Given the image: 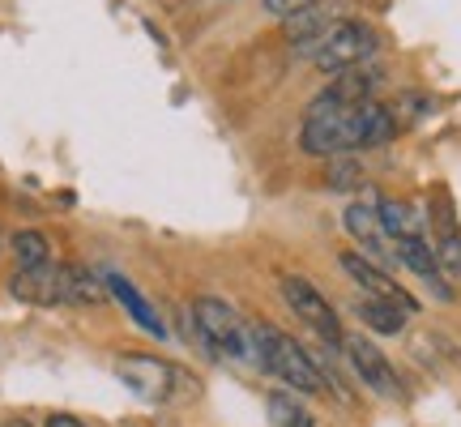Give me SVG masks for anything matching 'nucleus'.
<instances>
[{
	"label": "nucleus",
	"mask_w": 461,
	"mask_h": 427,
	"mask_svg": "<svg viewBox=\"0 0 461 427\" xmlns=\"http://www.w3.org/2000/svg\"><path fill=\"white\" fill-rule=\"evenodd\" d=\"M402 129L393 107H384L380 99L372 103H308L303 115V129H299V150L312 154V159H338V154H359V150H376L389 146Z\"/></svg>",
	"instance_id": "obj_1"
},
{
	"label": "nucleus",
	"mask_w": 461,
	"mask_h": 427,
	"mask_svg": "<svg viewBox=\"0 0 461 427\" xmlns=\"http://www.w3.org/2000/svg\"><path fill=\"white\" fill-rule=\"evenodd\" d=\"M248 333H252V363H257L261 372H269L274 380H282L291 394L316 397L330 389L312 359V350L299 346L291 333H282L278 325H265V321H252Z\"/></svg>",
	"instance_id": "obj_2"
},
{
	"label": "nucleus",
	"mask_w": 461,
	"mask_h": 427,
	"mask_svg": "<svg viewBox=\"0 0 461 427\" xmlns=\"http://www.w3.org/2000/svg\"><path fill=\"white\" fill-rule=\"evenodd\" d=\"M193 338H197L214 359L252 363V333H248V321L230 308L227 299H218V295L193 299Z\"/></svg>",
	"instance_id": "obj_3"
},
{
	"label": "nucleus",
	"mask_w": 461,
	"mask_h": 427,
	"mask_svg": "<svg viewBox=\"0 0 461 427\" xmlns=\"http://www.w3.org/2000/svg\"><path fill=\"white\" fill-rule=\"evenodd\" d=\"M376 51H380V34L372 31L367 22H359V17H346V22L330 26L321 39L303 43L299 56H303V60H312L321 73H346V68L372 65V60H376Z\"/></svg>",
	"instance_id": "obj_4"
},
{
	"label": "nucleus",
	"mask_w": 461,
	"mask_h": 427,
	"mask_svg": "<svg viewBox=\"0 0 461 427\" xmlns=\"http://www.w3.org/2000/svg\"><path fill=\"white\" fill-rule=\"evenodd\" d=\"M115 372L120 380L129 385L137 397H146V402H188V397H197V380L188 377L184 368L167 359H154V355H129V359L115 363Z\"/></svg>",
	"instance_id": "obj_5"
},
{
	"label": "nucleus",
	"mask_w": 461,
	"mask_h": 427,
	"mask_svg": "<svg viewBox=\"0 0 461 427\" xmlns=\"http://www.w3.org/2000/svg\"><path fill=\"white\" fill-rule=\"evenodd\" d=\"M282 299H286V308L303 321V325L312 329L321 342H330V346H342V316L333 313V304L321 291H316L308 278H299V274H286L282 278Z\"/></svg>",
	"instance_id": "obj_6"
},
{
	"label": "nucleus",
	"mask_w": 461,
	"mask_h": 427,
	"mask_svg": "<svg viewBox=\"0 0 461 427\" xmlns=\"http://www.w3.org/2000/svg\"><path fill=\"white\" fill-rule=\"evenodd\" d=\"M338 265H342V274L355 282L367 299H384V304H397L402 313L419 316V299H414L402 282L389 278V269L376 265L372 257H363V252H355V248H346V252H338Z\"/></svg>",
	"instance_id": "obj_7"
},
{
	"label": "nucleus",
	"mask_w": 461,
	"mask_h": 427,
	"mask_svg": "<svg viewBox=\"0 0 461 427\" xmlns=\"http://www.w3.org/2000/svg\"><path fill=\"white\" fill-rule=\"evenodd\" d=\"M342 350H346V359H350V368H355V377H359L376 397H402V380H397L393 363L384 359V350H380L372 338L346 333Z\"/></svg>",
	"instance_id": "obj_8"
},
{
	"label": "nucleus",
	"mask_w": 461,
	"mask_h": 427,
	"mask_svg": "<svg viewBox=\"0 0 461 427\" xmlns=\"http://www.w3.org/2000/svg\"><path fill=\"white\" fill-rule=\"evenodd\" d=\"M342 227L350 231V235H355V244H359L363 257H372L376 265L397 261L393 240H389V231H384V223H380L376 205H363V201H355V205H346Z\"/></svg>",
	"instance_id": "obj_9"
},
{
	"label": "nucleus",
	"mask_w": 461,
	"mask_h": 427,
	"mask_svg": "<svg viewBox=\"0 0 461 427\" xmlns=\"http://www.w3.org/2000/svg\"><path fill=\"white\" fill-rule=\"evenodd\" d=\"M9 295L31 304V308H60L65 304V274L60 265H39V269H14Z\"/></svg>",
	"instance_id": "obj_10"
},
{
	"label": "nucleus",
	"mask_w": 461,
	"mask_h": 427,
	"mask_svg": "<svg viewBox=\"0 0 461 427\" xmlns=\"http://www.w3.org/2000/svg\"><path fill=\"white\" fill-rule=\"evenodd\" d=\"M346 17H350V0H312L308 9H299V14H291L286 22H282V34H286L291 48L299 51L303 43L321 39L330 26H338V22H346Z\"/></svg>",
	"instance_id": "obj_11"
},
{
	"label": "nucleus",
	"mask_w": 461,
	"mask_h": 427,
	"mask_svg": "<svg viewBox=\"0 0 461 427\" xmlns=\"http://www.w3.org/2000/svg\"><path fill=\"white\" fill-rule=\"evenodd\" d=\"M393 252L397 261L411 269L419 282H428V291L436 299H453V286L445 282V269H440V261H436V248L423 240V235H411V240H393Z\"/></svg>",
	"instance_id": "obj_12"
},
{
	"label": "nucleus",
	"mask_w": 461,
	"mask_h": 427,
	"mask_svg": "<svg viewBox=\"0 0 461 427\" xmlns=\"http://www.w3.org/2000/svg\"><path fill=\"white\" fill-rule=\"evenodd\" d=\"M384 86V68L376 65H359L346 68V73H333V82L316 95L321 103H338V107H350V103H372Z\"/></svg>",
	"instance_id": "obj_13"
},
{
	"label": "nucleus",
	"mask_w": 461,
	"mask_h": 427,
	"mask_svg": "<svg viewBox=\"0 0 461 427\" xmlns=\"http://www.w3.org/2000/svg\"><path fill=\"white\" fill-rule=\"evenodd\" d=\"M103 278H107V291H112V299L132 316V325L146 329L149 338H167V321L154 313V304H149V299L137 291V282L124 278V274H103Z\"/></svg>",
	"instance_id": "obj_14"
},
{
	"label": "nucleus",
	"mask_w": 461,
	"mask_h": 427,
	"mask_svg": "<svg viewBox=\"0 0 461 427\" xmlns=\"http://www.w3.org/2000/svg\"><path fill=\"white\" fill-rule=\"evenodd\" d=\"M60 274H65V304L68 308H99V304H107V295H112V291H107V278L95 274V269L82 261H65Z\"/></svg>",
	"instance_id": "obj_15"
},
{
	"label": "nucleus",
	"mask_w": 461,
	"mask_h": 427,
	"mask_svg": "<svg viewBox=\"0 0 461 427\" xmlns=\"http://www.w3.org/2000/svg\"><path fill=\"white\" fill-rule=\"evenodd\" d=\"M376 214H380V223H384V231H389V240H411V235H423V218H419V210H414L411 201L380 197Z\"/></svg>",
	"instance_id": "obj_16"
},
{
	"label": "nucleus",
	"mask_w": 461,
	"mask_h": 427,
	"mask_svg": "<svg viewBox=\"0 0 461 427\" xmlns=\"http://www.w3.org/2000/svg\"><path fill=\"white\" fill-rule=\"evenodd\" d=\"M9 252H14L17 269H39V265H51V240L43 231L22 227L9 235Z\"/></svg>",
	"instance_id": "obj_17"
},
{
	"label": "nucleus",
	"mask_w": 461,
	"mask_h": 427,
	"mask_svg": "<svg viewBox=\"0 0 461 427\" xmlns=\"http://www.w3.org/2000/svg\"><path fill=\"white\" fill-rule=\"evenodd\" d=\"M355 313H359L363 325L376 329V333H384V338L402 333L406 321H411V313H402L397 304H384V299H359V304H355Z\"/></svg>",
	"instance_id": "obj_18"
},
{
	"label": "nucleus",
	"mask_w": 461,
	"mask_h": 427,
	"mask_svg": "<svg viewBox=\"0 0 461 427\" xmlns=\"http://www.w3.org/2000/svg\"><path fill=\"white\" fill-rule=\"evenodd\" d=\"M265 411H269V427H316L312 411L299 402V394L274 389V394L265 397Z\"/></svg>",
	"instance_id": "obj_19"
},
{
	"label": "nucleus",
	"mask_w": 461,
	"mask_h": 427,
	"mask_svg": "<svg viewBox=\"0 0 461 427\" xmlns=\"http://www.w3.org/2000/svg\"><path fill=\"white\" fill-rule=\"evenodd\" d=\"M325 184H330L333 193H355V188H363V167L355 154H338V159H330V167H325Z\"/></svg>",
	"instance_id": "obj_20"
},
{
	"label": "nucleus",
	"mask_w": 461,
	"mask_h": 427,
	"mask_svg": "<svg viewBox=\"0 0 461 427\" xmlns=\"http://www.w3.org/2000/svg\"><path fill=\"white\" fill-rule=\"evenodd\" d=\"M436 261H440L448 278H461V227L436 240Z\"/></svg>",
	"instance_id": "obj_21"
},
{
	"label": "nucleus",
	"mask_w": 461,
	"mask_h": 427,
	"mask_svg": "<svg viewBox=\"0 0 461 427\" xmlns=\"http://www.w3.org/2000/svg\"><path fill=\"white\" fill-rule=\"evenodd\" d=\"M312 0H261V9L269 17H278V22H286L291 14H299V9H308Z\"/></svg>",
	"instance_id": "obj_22"
},
{
	"label": "nucleus",
	"mask_w": 461,
	"mask_h": 427,
	"mask_svg": "<svg viewBox=\"0 0 461 427\" xmlns=\"http://www.w3.org/2000/svg\"><path fill=\"white\" fill-rule=\"evenodd\" d=\"M43 427H86L77 414H48V423Z\"/></svg>",
	"instance_id": "obj_23"
},
{
	"label": "nucleus",
	"mask_w": 461,
	"mask_h": 427,
	"mask_svg": "<svg viewBox=\"0 0 461 427\" xmlns=\"http://www.w3.org/2000/svg\"><path fill=\"white\" fill-rule=\"evenodd\" d=\"M0 427H31L26 419H9V423H0Z\"/></svg>",
	"instance_id": "obj_24"
},
{
	"label": "nucleus",
	"mask_w": 461,
	"mask_h": 427,
	"mask_svg": "<svg viewBox=\"0 0 461 427\" xmlns=\"http://www.w3.org/2000/svg\"><path fill=\"white\" fill-rule=\"evenodd\" d=\"M0 252H5V240H0Z\"/></svg>",
	"instance_id": "obj_25"
}]
</instances>
